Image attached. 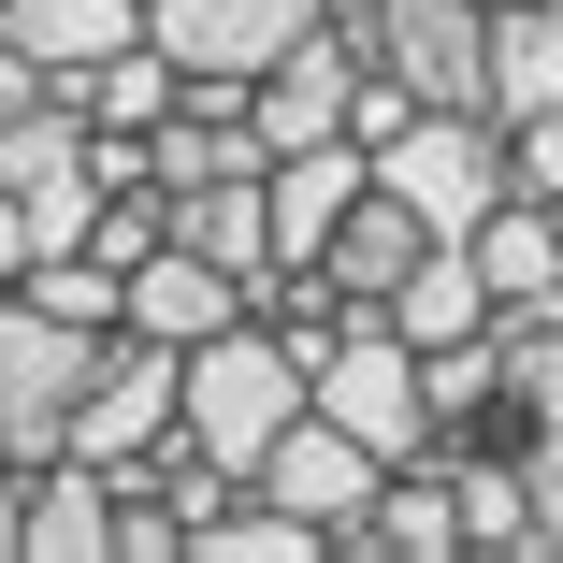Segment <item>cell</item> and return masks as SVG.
<instances>
[{
	"instance_id": "cell-26",
	"label": "cell",
	"mask_w": 563,
	"mask_h": 563,
	"mask_svg": "<svg viewBox=\"0 0 563 563\" xmlns=\"http://www.w3.org/2000/svg\"><path fill=\"white\" fill-rule=\"evenodd\" d=\"M332 15H347V30H376V15H390V0H332Z\"/></svg>"
},
{
	"instance_id": "cell-22",
	"label": "cell",
	"mask_w": 563,
	"mask_h": 563,
	"mask_svg": "<svg viewBox=\"0 0 563 563\" xmlns=\"http://www.w3.org/2000/svg\"><path fill=\"white\" fill-rule=\"evenodd\" d=\"M520 477H534V549H563V433H520Z\"/></svg>"
},
{
	"instance_id": "cell-19",
	"label": "cell",
	"mask_w": 563,
	"mask_h": 563,
	"mask_svg": "<svg viewBox=\"0 0 563 563\" xmlns=\"http://www.w3.org/2000/svg\"><path fill=\"white\" fill-rule=\"evenodd\" d=\"M463 534L477 549H534V477H520V448H463Z\"/></svg>"
},
{
	"instance_id": "cell-12",
	"label": "cell",
	"mask_w": 563,
	"mask_h": 563,
	"mask_svg": "<svg viewBox=\"0 0 563 563\" xmlns=\"http://www.w3.org/2000/svg\"><path fill=\"white\" fill-rule=\"evenodd\" d=\"M463 246H477V275H492V303H506V318H534V303H563V217H549L534 188H506V202L477 217Z\"/></svg>"
},
{
	"instance_id": "cell-8",
	"label": "cell",
	"mask_w": 563,
	"mask_h": 563,
	"mask_svg": "<svg viewBox=\"0 0 563 563\" xmlns=\"http://www.w3.org/2000/svg\"><path fill=\"white\" fill-rule=\"evenodd\" d=\"M376 58L419 101H477V117H492V0H390V15H376Z\"/></svg>"
},
{
	"instance_id": "cell-13",
	"label": "cell",
	"mask_w": 563,
	"mask_h": 563,
	"mask_svg": "<svg viewBox=\"0 0 563 563\" xmlns=\"http://www.w3.org/2000/svg\"><path fill=\"white\" fill-rule=\"evenodd\" d=\"M0 44H15L30 73H101L117 44H145V0H15V15H0Z\"/></svg>"
},
{
	"instance_id": "cell-16",
	"label": "cell",
	"mask_w": 563,
	"mask_h": 563,
	"mask_svg": "<svg viewBox=\"0 0 563 563\" xmlns=\"http://www.w3.org/2000/svg\"><path fill=\"white\" fill-rule=\"evenodd\" d=\"M390 318H405V347H463V332H492L506 303H492L477 246H419V275L390 289Z\"/></svg>"
},
{
	"instance_id": "cell-17",
	"label": "cell",
	"mask_w": 563,
	"mask_h": 563,
	"mask_svg": "<svg viewBox=\"0 0 563 563\" xmlns=\"http://www.w3.org/2000/svg\"><path fill=\"white\" fill-rule=\"evenodd\" d=\"M318 549H347V534H318V520L275 506V492H232V506L188 534V563H318Z\"/></svg>"
},
{
	"instance_id": "cell-28",
	"label": "cell",
	"mask_w": 563,
	"mask_h": 563,
	"mask_svg": "<svg viewBox=\"0 0 563 563\" xmlns=\"http://www.w3.org/2000/svg\"><path fill=\"white\" fill-rule=\"evenodd\" d=\"M549 217H563V202H549Z\"/></svg>"
},
{
	"instance_id": "cell-9",
	"label": "cell",
	"mask_w": 563,
	"mask_h": 563,
	"mask_svg": "<svg viewBox=\"0 0 563 563\" xmlns=\"http://www.w3.org/2000/svg\"><path fill=\"white\" fill-rule=\"evenodd\" d=\"M232 318H261V289H246L232 261H202V246L131 261V332H159V347H202V332H232Z\"/></svg>"
},
{
	"instance_id": "cell-2",
	"label": "cell",
	"mask_w": 563,
	"mask_h": 563,
	"mask_svg": "<svg viewBox=\"0 0 563 563\" xmlns=\"http://www.w3.org/2000/svg\"><path fill=\"white\" fill-rule=\"evenodd\" d=\"M101 362H117V332H87V318L30 303V289H0V448H15V463H58Z\"/></svg>"
},
{
	"instance_id": "cell-11",
	"label": "cell",
	"mask_w": 563,
	"mask_h": 563,
	"mask_svg": "<svg viewBox=\"0 0 563 563\" xmlns=\"http://www.w3.org/2000/svg\"><path fill=\"white\" fill-rule=\"evenodd\" d=\"M174 246L232 261V275L261 289V275H275V159H261V174H202V188H174Z\"/></svg>"
},
{
	"instance_id": "cell-20",
	"label": "cell",
	"mask_w": 563,
	"mask_h": 563,
	"mask_svg": "<svg viewBox=\"0 0 563 563\" xmlns=\"http://www.w3.org/2000/svg\"><path fill=\"white\" fill-rule=\"evenodd\" d=\"M117 563H188V506L159 477H117Z\"/></svg>"
},
{
	"instance_id": "cell-10",
	"label": "cell",
	"mask_w": 563,
	"mask_h": 563,
	"mask_svg": "<svg viewBox=\"0 0 563 563\" xmlns=\"http://www.w3.org/2000/svg\"><path fill=\"white\" fill-rule=\"evenodd\" d=\"M347 549H376V563H448V549H477V534H463V477H448V463H390Z\"/></svg>"
},
{
	"instance_id": "cell-25",
	"label": "cell",
	"mask_w": 563,
	"mask_h": 563,
	"mask_svg": "<svg viewBox=\"0 0 563 563\" xmlns=\"http://www.w3.org/2000/svg\"><path fill=\"white\" fill-rule=\"evenodd\" d=\"M30 87H44V73H30V58H15V44H0V117H15V101H30Z\"/></svg>"
},
{
	"instance_id": "cell-7",
	"label": "cell",
	"mask_w": 563,
	"mask_h": 563,
	"mask_svg": "<svg viewBox=\"0 0 563 563\" xmlns=\"http://www.w3.org/2000/svg\"><path fill=\"white\" fill-rule=\"evenodd\" d=\"M376 477H390L376 448H362L347 419H332V405H303V419L275 433V463H261L246 492H275V506H303L318 534H362V506H376Z\"/></svg>"
},
{
	"instance_id": "cell-5",
	"label": "cell",
	"mask_w": 563,
	"mask_h": 563,
	"mask_svg": "<svg viewBox=\"0 0 563 563\" xmlns=\"http://www.w3.org/2000/svg\"><path fill=\"white\" fill-rule=\"evenodd\" d=\"M145 30L188 58V87H261L303 30H332V0H145Z\"/></svg>"
},
{
	"instance_id": "cell-21",
	"label": "cell",
	"mask_w": 563,
	"mask_h": 563,
	"mask_svg": "<svg viewBox=\"0 0 563 563\" xmlns=\"http://www.w3.org/2000/svg\"><path fill=\"white\" fill-rule=\"evenodd\" d=\"M506 159H520V188H534V202H563V101L506 131Z\"/></svg>"
},
{
	"instance_id": "cell-15",
	"label": "cell",
	"mask_w": 563,
	"mask_h": 563,
	"mask_svg": "<svg viewBox=\"0 0 563 563\" xmlns=\"http://www.w3.org/2000/svg\"><path fill=\"white\" fill-rule=\"evenodd\" d=\"M563 101V0H492V117H549Z\"/></svg>"
},
{
	"instance_id": "cell-23",
	"label": "cell",
	"mask_w": 563,
	"mask_h": 563,
	"mask_svg": "<svg viewBox=\"0 0 563 563\" xmlns=\"http://www.w3.org/2000/svg\"><path fill=\"white\" fill-rule=\"evenodd\" d=\"M30 261H44V232H30V188L0 174V275H30Z\"/></svg>"
},
{
	"instance_id": "cell-18",
	"label": "cell",
	"mask_w": 563,
	"mask_h": 563,
	"mask_svg": "<svg viewBox=\"0 0 563 563\" xmlns=\"http://www.w3.org/2000/svg\"><path fill=\"white\" fill-rule=\"evenodd\" d=\"M492 347H506V433H563V303L492 318Z\"/></svg>"
},
{
	"instance_id": "cell-24",
	"label": "cell",
	"mask_w": 563,
	"mask_h": 563,
	"mask_svg": "<svg viewBox=\"0 0 563 563\" xmlns=\"http://www.w3.org/2000/svg\"><path fill=\"white\" fill-rule=\"evenodd\" d=\"M0 563H30V463L0 448Z\"/></svg>"
},
{
	"instance_id": "cell-27",
	"label": "cell",
	"mask_w": 563,
	"mask_h": 563,
	"mask_svg": "<svg viewBox=\"0 0 563 563\" xmlns=\"http://www.w3.org/2000/svg\"><path fill=\"white\" fill-rule=\"evenodd\" d=\"M0 15H15V0H0Z\"/></svg>"
},
{
	"instance_id": "cell-14",
	"label": "cell",
	"mask_w": 563,
	"mask_h": 563,
	"mask_svg": "<svg viewBox=\"0 0 563 563\" xmlns=\"http://www.w3.org/2000/svg\"><path fill=\"white\" fill-rule=\"evenodd\" d=\"M30 563H117V477L101 463H30Z\"/></svg>"
},
{
	"instance_id": "cell-3",
	"label": "cell",
	"mask_w": 563,
	"mask_h": 563,
	"mask_svg": "<svg viewBox=\"0 0 563 563\" xmlns=\"http://www.w3.org/2000/svg\"><path fill=\"white\" fill-rule=\"evenodd\" d=\"M376 188H405V202L433 217V232L463 246L477 217L520 188V159H506V117H477V101H419V117L376 145Z\"/></svg>"
},
{
	"instance_id": "cell-1",
	"label": "cell",
	"mask_w": 563,
	"mask_h": 563,
	"mask_svg": "<svg viewBox=\"0 0 563 563\" xmlns=\"http://www.w3.org/2000/svg\"><path fill=\"white\" fill-rule=\"evenodd\" d=\"M303 405H318V362L289 347L275 318H232V332H202V347H188V433H202L232 477L275 463V433H289Z\"/></svg>"
},
{
	"instance_id": "cell-4",
	"label": "cell",
	"mask_w": 563,
	"mask_h": 563,
	"mask_svg": "<svg viewBox=\"0 0 563 563\" xmlns=\"http://www.w3.org/2000/svg\"><path fill=\"white\" fill-rule=\"evenodd\" d=\"M174 419H188V347H159V332H117V362L87 376L73 463H101V477H145L159 448H174Z\"/></svg>"
},
{
	"instance_id": "cell-6",
	"label": "cell",
	"mask_w": 563,
	"mask_h": 563,
	"mask_svg": "<svg viewBox=\"0 0 563 563\" xmlns=\"http://www.w3.org/2000/svg\"><path fill=\"white\" fill-rule=\"evenodd\" d=\"M362 73H376V30H347V15H332V30H303V44L246 87L261 145H332V131H347V101H362Z\"/></svg>"
}]
</instances>
